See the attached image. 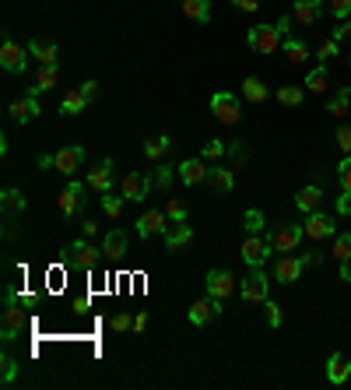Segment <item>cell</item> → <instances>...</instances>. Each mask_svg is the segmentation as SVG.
Listing matches in <instances>:
<instances>
[{
	"mask_svg": "<svg viewBox=\"0 0 351 390\" xmlns=\"http://www.w3.org/2000/svg\"><path fill=\"white\" fill-rule=\"evenodd\" d=\"M330 117H337V120H344L348 113H351V95H348V88L344 92H337V95H330Z\"/></svg>",
	"mask_w": 351,
	"mask_h": 390,
	"instance_id": "obj_35",
	"label": "cell"
},
{
	"mask_svg": "<svg viewBox=\"0 0 351 390\" xmlns=\"http://www.w3.org/2000/svg\"><path fill=\"white\" fill-rule=\"evenodd\" d=\"M246 42H250V49H257V53H277V49L284 46V35H281L277 25H257V28H250Z\"/></svg>",
	"mask_w": 351,
	"mask_h": 390,
	"instance_id": "obj_3",
	"label": "cell"
},
{
	"mask_svg": "<svg viewBox=\"0 0 351 390\" xmlns=\"http://www.w3.org/2000/svg\"><path fill=\"white\" fill-rule=\"evenodd\" d=\"M95 232H99V226H95V221H81V236H88V239H92Z\"/></svg>",
	"mask_w": 351,
	"mask_h": 390,
	"instance_id": "obj_53",
	"label": "cell"
},
{
	"mask_svg": "<svg viewBox=\"0 0 351 390\" xmlns=\"http://www.w3.org/2000/svg\"><path fill=\"white\" fill-rule=\"evenodd\" d=\"M211 113H214L221 124H239V117H243L239 95H232V92H214V95H211Z\"/></svg>",
	"mask_w": 351,
	"mask_h": 390,
	"instance_id": "obj_4",
	"label": "cell"
},
{
	"mask_svg": "<svg viewBox=\"0 0 351 390\" xmlns=\"http://www.w3.org/2000/svg\"><path fill=\"white\" fill-rule=\"evenodd\" d=\"M155 183H151V176H141V173H127L123 176V183H120V194L130 201V204H137V201H144L148 197V190H151Z\"/></svg>",
	"mask_w": 351,
	"mask_h": 390,
	"instance_id": "obj_12",
	"label": "cell"
},
{
	"mask_svg": "<svg viewBox=\"0 0 351 390\" xmlns=\"http://www.w3.org/2000/svg\"><path fill=\"white\" fill-rule=\"evenodd\" d=\"M28 53L42 64V67H49V64H56V57H60V49H56L53 42H39V39H32L28 42Z\"/></svg>",
	"mask_w": 351,
	"mask_h": 390,
	"instance_id": "obj_24",
	"label": "cell"
},
{
	"mask_svg": "<svg viewBox=\"0 0 351 390\" xmlns=\"http://www.w3.org/2000/svg\"><path fill=\"white\" fill-rule=\"evenodd\" d=\"M0 366H4V369H0V380H4V387H11V383H15V376H18V359L4 352V359H0Z\"/></svg>",
	"mask_w": 351,
	"mask_h": 390,
	"instance_id": "obj_41",
	"label": "cell"
},
{
	"mask_svg": "<svg viewBox=\"0 0 351 390\" xmlns=\"http://www.w3.org/2000/svg\"><path fill=\"white\" fill-rule=\"evenodd\" d=\"M22 330H25V310L18 303V292L15 285H8V306H4V341H18L22 338Z\"/></svg>",
	"mask_w": 351,
	"mask_h": 390,
	"instance_id": "obj_1",
	"label": "cell"
},
{
	"mask_svg": "<svg viewBox=\"0 0 351 390\" xmlns=\"http://www.w3.org/2000/svg\"><path fill=\"white\" fill-rule=\"evenodd\" d=\"M39 169H56V162H53V155H39Z\"/></svg>",
	"mask_w": 351,
	"mask_h": 390,
	"instance_id": "obj_54",
	"label": "cell"
},
{
	"mask_svg": "<svg viewBox=\"0 0 351 390\" xmlns=\"http://www.w3.org/2000/svg\"><path fill=\"white\" fill-rule=\"evenodd\" d=\"M109 327H112L116 334H123V330H130V327H134V316H130V313H116V316L109 320Z\"/></svg>",
	"mask_w": 351,
	"mask_h": 390,
	"instance_id": "obj_46",
	"label": "cell"
},
{
	"mask_svg": "<svg viewBox=\"0 0 351 390\" xmlns=\"http://www.w3.org/2000/svg\"><path fill=\"white\" fill-rule=\"evenodd\" d=\"M0 204H4V214L25 211V197H22V190H15V187H8L4 194H0Z\"/></svg>",
	"mask_w": 351,
	"mask_h": 390,
	"instance_id": "obj_32",
	"label": "cell"
},
{
	"mask_svg": "<svg viewBox=\"0 0 351 390\" xmlns=\"http://www.w3.org/2000/svg\"><path fill=\"white\" fill-rule=\"evenodd\" d=\"M232 292H236V274L232 271H207V296L211 299H218V303H225Z\"/></svg>",
	"mask_w": 351,
	"mask_h": 390,
	"instance_id": "obj_8",
	"label": "cell"
},
{
	"mask_svg": "<svg viewBox=\"0 0 351 390\" xmlns=\"http://www.w3.org/2000/svg\"><path fill=\"white\" fill-rule=\"evenodd\" d=\"M330 15L334 18H348L351 15V0H330Z\"/></svg>",
	"mask_w": 351,
	"mask_h": 390,
	"instance_id": "obj_49",
	"label": "cell"
},
{
	"mask_svg": "<svg viewBox=\"0 0 351 390\" xmlns=\"http://www.w3.org/2000/svg\"><path fill=\"white\" fill-rule=\"evenodd\" d=\"M348 376H351V362H348V355L334 352V355L327 359V380H330V383H348Z\"/></svg>",
	"mask_w": 351,
	"mask_h": 390,
	"instance_id": "obj_21",
	"label": "cell"
},
{
	"mask_svg": "<svg viewBox=\"0 0 351 390\" xmlns=\"http://www.w3.org/2000/svg\"><path fill=\"white\" fill-rule=\"evenodd\" d=\"M85 105H88V99H85V95H81V88H78V92L64 95V102H60V113H64V117H78Z\"/></svg>",
	"mask_w": 351,
	"mask_h": 390,
	"instance_id": "obj_34",
	"label": "cell"
},
{
	"mask_svg": "<svg viewBox=\"0 0 351 390\" xmlns=\"http://www.w3.org/2000/svg\"><path fill=\"white\" fill-rule=\"evenodd\" d=\"M302 267H306V260H302V257H291V253H284V257L274 264V282H281V285L299 282V278H302Z\"/></svg>",
	"mask_w": 351,
	"mask_h": 390,
	"instance_id": "obj_11",
	"label": "cell"
},
{
	"mask_svg": "<svg viewBox=\"0 0 351 390\" xmlns=\"http://www.w3.org/2000/svg\"><path fill=\"white\" fill-rule=\"evenodd\" d=\"M306 88H309V92H316V95H320V92H327V64H320V67H313V71H309Z\"/></svg>",
	"mask_w": 351,
	"mask_h": 390,
	"instance_id": "obj_39",
	"label": "cell"
},
{
	"mask_svg": "<svg viewBox=\"0 0 351 390\" xmlns=\"http://www.w3.org/2000/svg\"><path fill=\"white\" fill-rule=\"evenodd\" d=\"M88 187H95L99 194H109V187H112V158H102L95 169H88Z\"/></svg>",
	"mask_w": 351,
	"mask_h": 390,
	"instance_id": "obj_18",
	"label": "cell"
},
{
	"mask_svg": "<svg viewBox=\"0 0 351 390\" xmlns=\"http://www.w3.org/2000/svg\"><path fill=\"white\" fill-rule=\"evenodd\" d=\"M302 229H306V236H309V239H327V236L334 232V221H330L323 211H313V214L306 218V226H302Z\"/></svg>",
	"mask_w": 351,
	"mask_h": 390,
	"instance_id": "obj_19",
	"label": "cell"
},
{
	"mask_svg": "<svg viewBox=\"0 0 351 390\" xmlns=\"http://www.w3.org/2000/svg\"><path fill=\"white\" fill-rule=\"evenodd\" d=\"M64 253H67V260H71V264H78V267H85V271H92V267L102 260V250H95V246L88 243V236L74 239Z\"/></svg>",
	"mask_w": 351,
	"mask_h": 390,
	"instance_id": "obj_7",
	"label": "cell"
},
{
	"mask_svg": "<svg viewBox=\"0 0 351 390\" xmlns=\"http://www.w3.org/2000/svg\"><path fill=\"white\" fill-rule=\"evenodd\" d=\"M302 236H306L302 226H281V229H274L271 246H274V253H296L299 243H302Z\"/></svg>",
	"mask_w": 351,
	"mask_h": 390,
	"instance_id": "obj_9",
	"label": "cell"
},
{
	"mask_svg": "<svg viewBox=\"0 0 351 390\" xmlns=\"http://www.w3.org/2000/svg\"><path fill=\"white\" fill-rule=\"evenodd\" d=\"M334 141H337V148H341L344 155H351V127H348V124H341V127H337Z\"/></svg>",
	"mask_w": 351,
	"mask_h": 390,
	"instance_id": "obj_44",
	"label": "cell"
},
{
	"mask_svg": "<svg viewBox=\"0 0 351 390\" xmlns=\"http://www.w3.org/2000/svg\"><path fill=\"white\" fill-rule=\"evenodd\" d=\"M56 162V173H64V176H74L81 169V162H85V148H60L53 155Z\"/></svg>",
	"mask_w": 351,
	"mask_h": 390,
	"instance_id": "obj_14",
	"label": "cell"
},
{
	"mask_svg": "<svg viewBox=\"0 0 351 390\" xmlns=\"http://www.w3.org/2000/svg\"><path fill=\"white\" fill-rule=\"evenodd\" d=\"M267 274L260 271V267H253L250 274H246V282H243V303L246 306H260V303H267Z\"/></svg>",
	"mask_w": 351,
	"mask_h": 390,
	"instance_id": "obj_6",
	"label": "cell"
},
{
	"mask_svg": "<svg viewBox=\"0 0 351 390\" xmlns=\"http://www.w3.org/2000/svg\"><path fill=\"white\" fill-rule=\"evenodd\" d=\"M243 229H246V232H260V229H264V214H260L257 207H250V211L243 214Z\"/></svg>",
	"mask_w": 351,
	"mask_h": 390,
	"instance_id": "obj_42",
	"label": "cell"
},
{
	"mask_svg": "<svg viewBox=\"0 0 351 390\" xmlns=\"http://www.w3.org/2000/svg\"><path fill=\"white\" fill-rule=\"evenodd\" d=\"M28 46L22 49L11 35H4V42H0V67H4L8 74H25L28 71Z\"/></svg>",
	"mask_w": 351,
	"mask_h": 390,
	"instance_id": "obj_2",
	"label": "cell"
},
{
	"mask_svg": "<svg viewBox=\"0 0 351 390\" xmlns=\"http://www.w3.org/2000/svg\"><path fill=\"white\" fill-rule=\"evenodd\" d=\"M271 236H260V232H246V239H243V260L250 264V267H264V260L271 257Z\"/></svg>",
	"mask_w": 351,
	"mask_h": 390,
	"instance_id": "obj_5",
	"label": "cell"
},
{
	"mask_svg": "<svg viewBox=\"0 0 351 390\" xmlns=\"http://www.w3.org/2000/svg\"><path fill=\"white\" fill-rule=\"evenodd\" d=\"M165 232H169V214H165V207H162V211H148V214L137 218V236H141V239L165 236Z\"/></svg>",
	"mask_w": 351,
	"mask_h": 390,
	"instance_id": "obj_10",
	"label": "cell"
},
{
	"mask_svg": "<svg viewBox=\"0 0 351 390\" xmlns=\"http://www.w3.org/2000/svg\"><path fill=\"white\" fill-rule=\"evenodd\" d=\"M228 151V144L225 141H207L204 148H200V158H221Z\"/></svg>",
	"mask_w": 351,
	"mask_h": 390,
	"instance_id": "obj_43",
	"label": "cell"
},
{
	"mask_svg": "<svg viewBox=\"0 0 351 390\" xmlns=\"http://www.w3.org/2000/svg\"><path fill=\"white\" fill-rule=\"evenodd\" d=\"M232 8H239V11H257L260 0H232Z\"/></svg>",
	"mask_w": 351,
	"mask_h": 390,
	"instance_id": "obj_51",
	"label": "cell"
},
{
	"mask_svg": "<svg viewBox=\"0 0 351 390\" xmlns=\"http://www.w3.org/2000/svg\"><path fill=\"white\" fill-rule=\"evenodd\" d=\"M316 57H320L323 64H330V60L337 57V42H323V46H320V53H316Z\"/></svg>",
	"mask_w": 351,
	"mask_h": 390,
	"instance_id": "obj_50",
	"label": "cell"
},
{
	"mask_svg": "<svg viewBox=\"0 0 351 390\" xmlns=\"http://www.w3.org/2000/svg\"><path fill=\"white\" fill-rule=\"evenodd\" d=\"M144 327H148V313H137V316H134V330L141 334Z\"/></svg>",
	"mask_w": 351,
	"mask_h": 390,
	"instance_id": "obj_56",
	"label": "cell"
},
{
	"mask_svg": "<svg viewBox=\"0 0 351 390\" xmlns=\"http://www.w3.org/2000/svg\"><path fill=\"white\" fill-rule=\"evenodd\" d=\"M162 239H165V246H169V250H180V246H187V243L194 239L190 221H180V226H169V232H165Z\"/></svg>",
	"mask_w": 351,
	"mask_h": 390,
	"instance_id": "obj_22",
	"label": "cell"
},
{
	"mask_svg": "<svg viewBox=\"0 0 351 390\" xmlns=\"http://www.w3.org/2000/svg\"><path fill=\"white\" fill-rule=\"evenodd\" d=\"M151 183H155V187H162V190H169V187H172V165H169V162H155Z\"/></svg>",
	"mask_w": 351,
	"mask_h": 390,
	"instance_id": "obj_38",
	"label": "cell"
},
{
	"mask_svg": "<svg viewBox=\"0 0 351 390\" xmlns=\"http://www.w3.org/2000/svg\"><path fill=\"white\" fill-rule=\"evenodd\" d=\"M334 42H351V18H341L334 28Z\"/></svg>",
	"mask_w": 351,
	"mask_h": 390,
	"instance_id": "obj_48",
	"label": "cell"
},
{
	"mask_svg": "<svg viewBox=\"0 0 351 390\" xmlns=\"http://www.w3.org/2000/svg\"><path fill=\"white\" fill-rule=\"evenodd\" d=\"M277 102L281 105H302V88H296V85L277 88Z\"/></svg>",
	"mask_w": 351,
	"mask_h": 390,
	"instance_id": "obj_40",
	"label": "cell"
},
{
	"mask_svg": "<svg viewBox=\"0 0 351 390\" xmlns=\"http://www.w3.org/2000/svg\"><path fill=\"white\" fill-rule=\"evenodd\" d=\"M348 95H351V85H348Z\"/></svg>",
	"mask_w": 351,
	"mask_h": 390,
	"instance_id": "obj_58",
	"label": "cell"
},
{
	"mask_svg": "<svg viewBox=\"0 0 351 390\" xmlns=\"http://www.w3.org/2000/svg\"><path fill=\"white\" fill-rule=\"evenodd\" d=\"M81 95H85L88 102H92V99L99 95V81H85V85H81Z\"/></svg>",
	"mask_w": 351,
	"mask_h": 390,
	"instance_id": "obj_52",
	"label": "cell"
},
{
	"mask_svg": "<svg viewBox=\"0 0 351 390\" xmlns=\"http://www.w3.org/2000/svg\"><path fill=\"white\" fill-rule=\"evenodd\" d=\"M123 204H127L123 194H102V211H105V218H112V221L123 214Z\"/></svg>",
	"mask_w": 351,
	"mask_h": 390,
	"instance_id": "obj_33",
	"label": "cell"
},
{
	"mask_svg": "<svg viewBox=\"0 0 351 390\" xmlns=\"http://www.w3.org/2000/svg\"><path fill=\"white\" fill-rule=\"evenodd\" d=\"M183 15L190 22H211V0H183Z\"/></svg>",
	"mask_w": 351,
	"mask_h": 390,
	"instance_id": "obj_26",
	"label": "cell"
},
{
	"mask_svg": "<svg viewBox=\"0 0 351 390\" xmlns=\"http://www.w3.org/2000/svg\"><path fill=\"white\" fill-rule=\"evenodd\" d=\"M302 260H306V264H320V250H306Z\"/></svg>",
	"mask_w": 351,
	"mask_h": 390,
	"instance_id": "obj_57",
	"label": "cell"
},
{
	"mask_svg": "<svg viewBox=\"0 0 351 390\" xmlns=\"http://www.w3.org/2000/svg\"><path fill=\"white\" fill-rule=\"evenodd\" d=\"M207 183H211L218 194H228L232 187H236V176H232V169H211V173H207Z\"/></svg>",
	"mask_w": 351,
	"mask_h": 390,
	"instance_id": "obj_31",
	"label": "cell"
},
{
	"mask_svg": "<svg viewBox=\"0 0 351 390\" xmlns=\"http://www.w3.org/2000/svg\"><path fill=\"white\" fill-rule=\"evenodd\" d=\"M267 95H271V92H267V85H264L260 78H246V81H243V99H246V102H267Z\"/></svg>",
	"mask_w": 351,
	"mask_h": 390,
	"instance_id": "obj_29",
	"label": "cell"
},
{
	"mask_svg": "<svg viewBox=\"0 0 351 390\" xmlns=\"http://www.w3.org/2000/svg\"><path fill=\"white\" fill-rule=\"evenodd\" d=\"M330 257L344 267V264H351V232H341L337 239H334V246H330Z\"/></svg>",
	"mask_w": 351,
	"mask_h": 390,
	"instance_id": "obj_30",
	"label": "cell"
},
{
	"mask_svg": "<svg viewBox=\"0 0 351 390\" xmlns=\"http://www.w3.org/2000/svg\"><path fill=\"white\" fill-rule=\"evenodd\" d=\"M284 57L291 60V64H302L306 57H309V49H306V42H299V39H284Z\"/></svg>",
	"mask_w": 351,
	"mask_h": 390,
	"instance_id": "obj_37",
	"label": "cell"
},
{
	"mask_svg": "<svg viewBox=\"0 0 351 390\" xmlns=\"http://www.w3.org/2000/svg\"><path fill=\"white\" fill-rule=\"evenodd\" d=\"M323 15V0H296V8H291V22H299V25H313L320 22Z\"/></svg>",
	"mask_w": 351,
	"mask_h": 390,
	"instance_id": "obj_17",
	"label": "cell"
},
{
	"mask_svg": "<svg viewBox=\"0 0 351 390\" xmlns=\"http://www.w3.org/2000/svg\"><path fill=\"white\" fill-rule=\"evenodd\" d=\"M176 173H180V180L187 183V187H197V183H204L207 180V165H204V158H187V162H180L176 165Z\"/></svg>",
	"mask_w": 351,
	"mask_h": 390,
	"instance_id": "obj_15",
	"label": "cell"
},
{
	"mask_svg": "<svg viewBox=\"0 0 351 390\" xmlns=\"http://www.w3.org/2000/svg\"><path fill=\"white\" fill-rule=\"evenodd\" d=\"M56 64H49V67H42L39 74H35V85H32V95H42V92H53L56 88Z\"/></svg>",
	"mask_w": 351,
	"mask_h": 390,
	"instance_id": "obj_27",
	"label": "cell"
},
{
	"mask_svg": "<svg viewBox=\"0 0 351 390\" xmlns=\"http://www.w3.org/2000/svg\"><path fill=\"white\" fill-rule=\"evenodd\" d=\"M211 316H218V303H214L211 296H204V299H197V303L190 306V323H194V327H204Z\"/></svg>",
	"mask_w": 351,
	"mask_h": 390,
	"instance_id": "obj_20",
	"label": "cell"
},
{
	"mask_svg": "<svg viewBox=\"0 0 351 390\" xmlns=\"http://www.w3.org/2000/svg\"><path fill=\"white\" fill-rule=\"evenodd\" d=\"M165 214H169V221H172V226H180V221H190V214H187V204H183L180 197H169V201H165Z\"/></svg>",
	"mask_w": 351,
	"mask_h": 390,
	"instance_id": "obj_36",
	"label": "cell"
},
{
	"mask_svg": "<svg viewBox=\"0 0 351 390\" xmlns=\"http://www.w3.org/2000/svg\"><path fill=\"white\" fill-rule=\"evenodd\" d=\"M169 148H172V141H169L165 134H162V137H148V141H144V155H148L151 162H165Z\"/></svg>",
	"mask_w": 351,
	"mask_h": 390,
	"instance_id": "obj_28",
	"label": "cell"
},
{
	"mask_svg": "<svg viewBox=\"0 0 351 390\" xmlns=\"http://www.w3.org/2000/svg\"><path fill=\"white\" fill-rule=\"evenodd\" d=\"M81 207H85V183L71 180L67 190L60 194V214H64V218H74Z\"/></svg>",
	"mask_w": 351,
	"mask_h": 390,
	"instance_id": "obj_13",
	"label": "cell"
},
{
	"mask_svg": "<svg viewBox=\"0 0 351 390\" xmlns=\"http://www.w3.org/2000/svg\"><path fill=\"white\" fill-rule=\"evenodd\" d=\"M337 176H341V187H344V194H351V155H344V162L337 165Z\"/></svg>",
	"mask_w": 351,
	"mask_h": 390,
	"instance_id": "obj_45",
	"label": "cell"
},
{
	"mask_svg": "<svg viewBox=\"0 0 351 390\" xmlns=\"http://www.w3.org/2000/svg\"><path fill=\"white\" fill-rule=\"evenodd\" d=\"M102 253L112 257V260L123 257V253H127V232H123V229H112V232L105 236V243H102Z\"/></svg>",
	"mask_w": 351,
	"mask_h": 390,
	"instance_id": "obj_25",
	"label": "cell"
},
{
	"mask_svg": "<svg viewBox=\"0 0 351 390\" xmlns=\"http://www.w3.org/2000/svg\"><path fill=\"white\" fill-rule=\"evenodd\" d=\"M320 201H323V190L320 187H302L299 194H296V204H299V211L302 214H313V211H320Z\"/></svg>",
	"mask_w": 351,
	"mask_h": 390,
	"instance_id": "obj_23",
	"label": "cell"
},
{
	"mask_svg": "<svg viewBox=\"0 0 351 390\" xmlns=\"http://www.w3.org/2000/svg\"><path fill=\"white\" fill-rule=\"evenodd\" d=\"M267 323H271V327H281V323H284V306L267 303Z\"/></svg>",
	"mask_w": 351,
	"mask_h": 390,
	"instance_id": "obj_47",
	"label": "cell"
},
{
	"mask_svg": "<svg viewBox=\"0 0 351 390\" xmlns=\"http://www.w3.org/2000/svg\"><path fill=\"white\" fill-rule=\"evenodd\" d=\"M277 28H281V35L288 39V32H291V15H284V18L277 22Z\"/></svg>",
	"mask_w": 351,
	"mask_h": 390,
	"instance_id": "obj_55",
	"label": "cell"
},
{
	"mask_svg": "<svg viewBox=\"0 0 351 390\" xmlns=\"http://www.w3.org/2000/svg\"><path fill=\"white\" fill-rule=\"evenodd\" d=\"M8 113H11V120H15V124H32V120L39 117V99H35V95L15 99V102H11V109H8Z\"/></svg>",
	"mask_w": 351,
	"mask_h": 390,
	"instance_id": "obj_16",
	"label": "cell"
}]
</instances>
